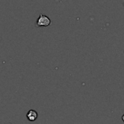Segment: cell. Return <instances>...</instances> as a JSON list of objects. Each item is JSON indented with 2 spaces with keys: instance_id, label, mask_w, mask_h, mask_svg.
<instances>
[{
  "instance_id": "cell-1",
  "label": "cell",
  "mask_w": 124,
  "mask_h": 124,
  "mask_svg": "<svg viewBox=\"0 0 124 124\" xmlns=\"http://www.w3.org/2000/svg\"><path fill=\"white\" fill-rule=\"evenodd\" d=\"M52 23V21L49 17L43 14H40L39 18L36 20V27H47Z\"/></svg>"
},
{
  "instance_id": "cell-2",
  "label": "cell",
  "mask_w": 124,
  "mask_h": 124,
  "mask_svg": "<svg viewBox=\"0 0 124 124\" xmlns=\"http://www.w3.org/2000/svg\"><path fill=\"white\" fill-rule=\"evenodd\" d=\"M26 117L28 118V121H34L37 119L38 118V113L36 110H30L27 114H26Z\"/></svg>"
},
{
  "instance_id": "cell-3",
  "label": "cell",
  "mask_w": 124,
  "mask_h": 124,
  "mask_svg": "<svg viewBox=\"0 0 124 124\" xmlns=\"http://www.w3.org/2000/svg\"><path fill=\"white\" fill-rule=\"evenodd\" d=\"M122 120H123V121L124 122V115H123V116H122Z\"/></svg>"
}]
</instances>
